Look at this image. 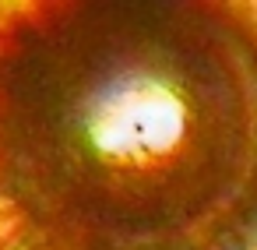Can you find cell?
Segmentation results:
<instances>
[{"label": "cell", "instance_id": "1", "mask_svg": "<svg viewBox=\"0 0 257 250\" xmlns=\"http://www.w3.org/2000/svg\"><path fill=\"white\" fill-rule=\"evenodd\" d=\"M88 85L57 95V148H78L88 169L113 173V187L131 176L145 190L166 187L194 159L208 155L211 116L190 81H176L159 57H120L88 71Z\"/></svg>", "mask_w": 257, "mask_h": 250}]
</instances>
